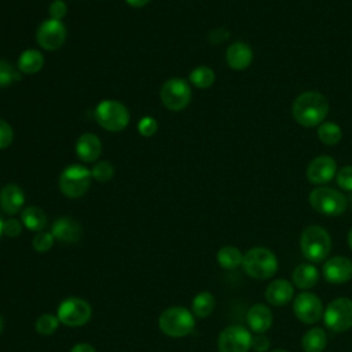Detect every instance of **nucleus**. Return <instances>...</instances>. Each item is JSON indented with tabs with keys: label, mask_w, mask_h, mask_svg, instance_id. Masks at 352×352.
Masks as SVG:
<instances>
[{
	"label": "nucleus",
	"mask_w": 352,
	"mask_h": 352,
	"mask_svg": "<svg viewBox=\"0 0 352 352\" xmlns=\"http://www.w3.org/2000/svg\"><path fill=\"white\" fill-rule=\"evenodd\" d=\"M293 118L301 126H316L319 125L329 113L327 99L315 91L302 92L298 95L292 107Z\"/></svg>",
	"instance_id": "nucleus-1"
},
{
	"label": "nucleus",
	"mask_w": 352,
	"mask_h": 352,
	"mask_svg": "<svg viewBox=\"0 0 352 352\" xmlns=\"http://www.w3.org/2000/svg\"><path fill=\"white\" fill-rule=\"evenodd\" d=\"M160 330L173 338L188 336L195 327V319L191 311L184 307H169L158 318Z\"/></svg>",
	"instance_id": "nucleus-2"
},
{
	"label": "nucleus",
	"mask_w": 352,
	"mask_h": 352,
	"mask_svg": "<svg viewBox=\"0 0 352 352\" xmlns=\"http://www.w3.org/2000/svg\"><path fill=\"white\" fill-rule=\"evenodd\" d=\"M300 248L302 256L311 263L323 261L331 249L329 232L320 226H308L300 238Z\"/></svg>",
	"instance_id": "nucleus-3"
},
{
	"label": "nucleus",
	"mask_w": 352,
	"mask_h": 352,
	"mask_svg": "<svg viewBox=\"0 0 352 352\" xmlns=\"http://www.w3.org/2000/svg\"><path fill=\"white\" fill-rule=\"evenodd\" d=\"M242 267L254 279H270L278 271L276 256L267 248H252L243 254Z\"/></svg>",
	"instance_id": "nucleus-4"
},
{
	"label": "nucleus",
	"mask_w": 352,
	"mask_h": 352,
	"mask_svg": "<svg viewBox=\"0 0 352 352\" xmlns=\"http://www.w3.org/2000/svg\"><path fill=\"white\" fill-rule=\"evenodd\" d=\"M96 122L110 132H120L129 124V111L118 100H102L95 109Z\"/></svg>",
	"instance_id": "nucleus-5"
},
{
	"label": "nucleus",
	"mask_w": 352,
	"mask_h": 352,
	"mask_svg": "<svg viewBox=\"0 0 352 352\" xmlns=\"http://www.w3.org/2000/svg\"><path fill=\"white\" fill-rule=\"evenodd\" d=\"M91 179V170L85 166L78 164L69 165L59 176V190L67 198H78L88 191Z\"/></svg>",
	"instance_id": "nucleus-6"
},
{
	"label": "nucleus",
	"mask_w": 352,
	"mask_h": 352,
	"mask_svg": "<svg viewBox=\"0 0 352 352\" xmlns=\"http://www.w3.org/2000/svg\"><path fill=\"white\" fill-rule=\"evenodd\" d=\"M311 206L324 216H338L346 209V198L342 192L330 187H318L309 194Z\"/></svg>",
	"instance_id": "nucleus-7"
},
{
	"label": "nucleus",
	"mask_w": 352,
	"mask_h": 352,
	"mask_svg": "<svg viewBox=\"0 0 352 352\" xmlns=\"http://www.w3.org/2000/svg\"><path fill=\"white\" fill-rule=\"evenodd\" d=\"M92 315L91 305L78 297H69L63 300L59 307L56 316L59 323L69 326V327H80L85 324Z\"/></svg>",
	"instance_id": "nucleus-8"
},
{
	"label": "nucleus",
	"mask_w": 352,
	"mask_h": 352,
	"mask_svg": "<svg viewBox=\"0 0 352 352\" xmlns=\"http://www.w3.org/2000/svg\"><path fill=\"white\" fill-rule=\"evenodd\" d=\"M323 320L326 327L336 333L352 327V300L346 297L333 300L324 309Z\"/></svg>",
	"instance_id": "nucleus-9"
},
{
	"label": "nucleus",
	"mask_w": 352,
	"mask_h": 352,
	"mask_svg": "<svg viewBox=\"0 0 352 352\" xmlns=\"http://www.w3.org/2000/svg\"><path fill=\"white\" fill-rule=\"evenodd\" d=\"M160 96L166 109L179 111L188 106L191 100V88L183 78H170L161 87Z\"/></svg>",
	"instance_id": "nucleus-10"
},
{
	"label": "nucleus",
	"mask_w": 352,
	"mask_h": 352,
	"mask_svg": "<svg viewBox=\"0 0 352 352\" xmlns=\"http://www.w3.org/2000/svg\"><path fill=\"white\" fill-rule=\"evenodd\" d=\"M220 352H248L252 348V334L242 326L226 327L217 341Z\"/></svg>",
	"instance_id": "nucleus-11"
},
{
	"label": "nucleus",
	"mask_w": 352,
	"mask_h": 352,
	"mask_svg": "<svg viewBox=\"0 0 352 352\" xmlns=\"http://www.w3.org/2000/svg\"><path fill=\"white\" fill-rule=\"evenodd\" d=\"M293 312L300 322L312 324L320 319L323 314V305L316 294L302 292L293 301Z\"/></svg>",
	"instance_id": "nucleus-12"
},
{
	"label": "nucleus",
	"mask_w": 352,
	"mask_h": 352,
	"mask_svg": "<svg viewBox=\"0 0 352 352\" xmlns=\"http://www.w3.org/2000/svg\"><path fill=\"white\" fill-rule=\"evenodd\" d=\"M66 34V28L62 21L47 19L37 28L36 41L44 50L55 51L65 43Z\"/></svg>",
	"instance_id": "nucleus-13"
},
{
	"label": "nucleus",
	"mask_w": 352,
	"mask_h": 352,
	"mask_svg": "<svg viewBox=\"0 0 352 352\" xmlns=\"http://www.w3.org/2000/svg\"><path fill=\"white\" fill-rule=\"evenodd\" d=\"M337 170V164L330 155L315 157L307 168V179L312 184L329 183Z\"/></svg>",
	"instance_id": "nucleus-14"
},
{
	"label": "nucleus",
	"mask_w": 352,
	"mask_h": 352,
	"mask_svg": "<svg viewBox=\"0 0 352 352\" xmlns=\"http://www.w3.org/2000/svg\"><path fill=\"white\" fill-rule=\"evenodd\" d=\"M322 274L329 283H345L352 278V260L345 256L330 257L323 264Z\"/></svg>",
	"instance_id": "nucleus-15"
},
{
	"label": "nucleus",
	"mask_w": 352,
	"mask_h": 352,
	"mask_svg": "<svg viewBox=\"0 0 352 352\" xmlns=\"http://www.w3.org/2000/svg\"><path fill=\"white\" fill-rule=\"evenodd\" d=\"M81 226L72 217H59L52 223L51 234L65 243H76L81 238Z\"/></svg>",
	"instance_id": "nucleus-16"
},
{
	"label": "nucleus",
	"mask_w": 352,
	"mask_h": 352,
	"mask_svg": "<svg viewBox=\"0 0 352 352\" xmlns=\"http://www.w3.org/2000/svg\"><path fill=\"white\" fill-rule=\"evenodd\" d=\"M294 296V286L286 279H275L265 289V300L275 307L286 305Z\"/></svg>",
	"instance_id": "nucleus-17"
},
{
	"label": "nucleus",
	"mask_w": 352,
	"mask_h": 352,
	"mask_svg": "<svg viewBox=\"0 0 352 352\" xmlns=\"http://www.w3.org/2000/svg\"><path fill=\"white\" fill-rule=\"evenodd\" d=\"M246 322L256 334H264L272 324V312L264 304H254L246 314Z\"/></svg>",
	"instance_id": "nucleus-18"
},
{
	"label": "nucleus",
	"mask_w": 352,
	"mask_h": 352,
	"mask_svg": "<svg viewBox=\"0 0 352 352\" xmlns=\"http://www.w3.org/2000/svg\"><path fill=\"white\" fill-rule=\"evenodd\" d=\"M25 204V194L16 184H7L0 191V208L4 213L12 216L21 210Z\"/></svg>",
	"instance_id": "nucleus-19"
},
{
	"label": "nucleus",
	"mask_w": 352,
	"mask_h": 352,
	"mask_svg": "<svg viewBox=\"0 0 352 352\" xmlns=\"http://www.w3.org/2000/svg\"><path fill=\"white\" fill-rule=\"evenodd\" d=\"M76 153L84 162H94L102 153V143L95 133H82L76 143Z\"/></svg>",
	"instance_id": "nucleus-20"
},
{
	"label": "nucleus",
	"mask_w": 352,
	"mask_h": 352,
	"mask_svg": "<svg viewBox=\"0 0 352 352\" xmlns=\"http://www.w3.org/2000/svg\"><path fill=\"white\" fill-rule=\"evenodd\" d=\"M253 59L252 48L245 43H234L227 48L226 60L227 65L234 70H243L246 69Z\"/></svg>",
	"instance_id": "nucleus-21"
},
{
	"label": "nucleus",
	"mask_w": 352,
	"mask_h": 352,
	"mask_svg": "<svg viewBox=\"0 0 352 352\" xmlns=\"http://www.w3.org/2000/svg\"><path fill=\"white\" fill-rule=\"evenodd\" d=\"M292 280H293V286H297L298 289H302V290L312 289L319 280V271L314 264L302 263L293 270Z\"/></svg>",
	"instance_id": "nucleus-22"
},
{
	"label": "nucleus",
	"mask_w": 352,
	"mask_h": 352,
	"mask_svg": "<svg viewBox=\"0 0 352 352\" xmlns=\"http://www.w3.org/2000/svg\"><path fill=\"white\" fill-rule=\"evenodd\" d=\"M44 65V56L37 50H26L18 59V70L23 74H36Z\"/></svg>",
	"instance_id": "nucleus-23"
},
{
	"label": "nucleus",
	"mask_w": 352,
	"mask_h": 352,
	"mask_svg": "<svg viewBox=\"0 0 352 352\" xmlns=\"http://www.w3.org/2000/svg\"><path fill=\"white\" fill-rule=\"evenodd\" d=\"M21 221L28 230L40 232L47 226V216L38 206H28L22 210Z\"/></svg>",
	"instance_id": "nucleus-24"
},
{
	"label": "nucleus",
	"mask_w": 352,
	"mask_h": 352,
	"mask_svg": "<svg viewBox=\"0 0 352 352\" xmlns=\"http://www.w3.org/2000/svg\"><path fill=\"white\" fill-rule=\"evenodd\" d=\"M216 307V300L212 293L201 292L191 301V312L199 319L208 318Z\"/></svg>",
	"instance_id": "nucleus-25"
},
{
	"label": "nucleus",
	"mask_w": 352,
	"mask_h": 352,
	"mask_svg": "<svg viewBox=\"0 0 352 352\" xmlns=\"http://www.w3.org/2000/svg\"><path fill=\"white\" fill-rule=\"evenodd\" d=\"M327 344V336L323 329L314 327L308 330L301 341L302 349L305 352H322L326 348Z\"/></svg>",
	"instance_id": "nucleus-26"
},
{
	"label": "nucleus",
	"mask_w": 352,
	"mask_h": 352,
	"mask_svg": "<svg viewBox=\"0 0 352 352\" xmlns=\"http://www.w3.org/2000/svg\"><path fill=\"white\" fill-rule=\"evenodd\" d=\"M217 263L224 270H235L242 265L243 254L235 246H224L217 252Z\"/></svg>",
	"instance_id": "nucleus-27"
},
{
	"label": "nucleus",
	"mask_w": 352,
	"mask_h": 352,
	"mask_svg": "<svg viewBox=\"0 0 352 352\" xmlns=\"http://www.w3.org/2000/svg\"><path fill=\"white\" fill-rule=\"evenodd\" d=\"M188 78H190V82L194 87L205 89V88H209V87L213 85L216 76H214V72L210 67H208V66H198V67L191 70Z\"/></svg>",
	"instance_id": "nucleus-28"
},
{
	"label": "nucleus",
	"mask_w": 352,
	"mask_h": 352,
	"mask_svg": "<svg viewBox=\"0 0 352 352\" xmlns=\"http://www.w3.org/2000/svg\"><path fill=\"white\" fill-rule=\"evenodd\" d=\"M318 138L326 146H334L341 140L342 132L336 122H323L318 128Z\"/></svg>",
	"instance_id": "nucleus-29"
},
{
	"label": "nucleus",
	"mask_w": 352,
	"mask_h": 352,
	"mask_svg": "<svg viewBox=\"0 0 352 352\" xmlns=\"http://www.w3.org/2000/svg\"><path fill=\"white\" fill-rule=\"evenodd\" d=\"M59 326V319L56 315H51V314H43L36 319L34 323V329L38 334L43 336H50L52 333H55V330Z\"/></svg>",
	"instance_id": "nucleus-30"
},
{
	"label": "nucleus",
	"mask_w": 352,
	"mask_h": 352,
	"mask_svg": "<svg viewBox=\"0 0 352 352\" xmlns=\"http://www.w3.org/2000/svg\"><path fill=\"white\" fill-rule=\"evenodd\" d=\"M21 80V72L16 70L10 62L0 59V88L8 87Z\"/></svg>",
	"instance_id": "nucleus-31"
},
{
	"label": "nucleus",
	"mask_w": 352,
	"mask_h": 352,
	"mask_svg": "<svg viewBox=\"0 0 352 352\" xmlns=\"http://www.w3.org/2000/svg\"><path fill=\"white\" fill-rule=\"evenodd\" d=\"M91 175H92V177L96 182L106 183V182H109L113 177L114 168H113V165L109 161H104V160L96 161L94 168H92V170H91Z\"/></svg>",
	"instance_id": "nucleus-32"
},
{
	"label": "nucleus",
	"mask_w": 352,
	"mask_h": 352,
	"mask_svg": "<svg viewBox=\"0 0 352 352\" xmlns=\"http://www.w3.org/2000/svg\"><path fill=\"white\" fill-rule=\"evenodd\" d=\"M54 235L48 231H40L33 238V249L37 253H47L54 246Z\"/></svg>",
	"instance_id": "nucleus-33"
},
{
	"label": "nucleus",
	"mask_w": 352,
	"mask_h": 352,
	"mask_svg": "<svg viewBox=\"0 0 352 352\" xmlns=\"http://www.w3.org/2000/svg\"><path fill=\"white\" fill-rule=\"evenodd\" d=\"M337 184L345 191H352V165H346L337 172Z\"/></svg>",
	"instance_id": "nucleus-34"
},
{
	"label": "nucleus",
	"mask_w": 352,
	"mask_h": 352,
	"mask_svg": "<svg viewBox=\"0 0 352 352\" xmlns=\"http://www.w3.org/2000/svg\"><path fill=\"white\" fill-rule=\"evenodd\" d=\"M138 129H139V133H140L142 136L150 138V136H153V135L157 132L158 124H157V121H155L153 117L146 116V117H143V118L139 121Z\"/></svg>",
	"instance_id": "nucleus-35"
},
{
	"label": "nucleus",
	"mask_w": 352,
	"mask_h": 352,
	"mask_svg": "<svg viewBox=\"0 0 352 352\" xmlns=\"http://www.w3.org/2000/svg\"><path fill=\"white\" fill-rule=\"evenodd\" d=\"M22 227H23L22 221H19V220H16L14 217L6 219L4 223H3V234H6L10 238H15V236L21 235Z\"/></svg>",
	"instance_id": "nucleus-36"
},
{
	"label": "nucleus",
	"mask_w": 352,
	"mask_h": 352,
	"mask_svg": "<svg viewBox=\"0 0 352 352\" xmlns=\"http://www.w3.org/2000/svg\"><path fill=\"white\" fill-rule=\"evenodd\" d=\"M14 139V131L11 125L0 118V150L7 148Z\"/></svg>",
	"instance_id": "nucleus-37"
},
{
	"label": "nucleus",
	"mask_w": 352,
	"mask_h": 352,
	"mask_svg": "<svg viewBox=\"0 0 352 352\" xmlns=\"http://www.w3.org/2000/svg\"><path fill=\"white\" fill-rule=\"evenodd\" d=\"M48 11H50L51 19L60 21V19L66 15V12H67V7H66L65 1H62V0H55V1H52V3L50 4Z\"/></svg>",
	"instance_id": "nucleus-38"
},
{
	"label": "nucleus",
	"mask_w": 352,
	"mask_h": 352,
	"mask_svg": "<svg viewBox=\"0 0 352 352\" xmlns=\"http://www.w3.org/2000/svg\"><path fill=\"white\" fill-rule=\"evenodd\" d=\"M252 348L256 352H267L270 349V340L264 334L252 336Z\"/></svg>",
	"instance_id": "nucleus-39"
},
{
	"label": "nucleus",
	"mask_w": 352,
	"mask_h": 352,
	"mask_svg": "<svg viewBox=\"0 0 352 352\" xmlns=\"http://www.w3.org/2000/svg\"><path fill=\"white\" fill-rule=\"evenodd\" d=\"M70 352H96L95 348L89 344H85V342H81V344H76Z\"/></svg>",
	"instance_id": "nucleus-40"
},
{
	"label": "nucleus",
	"mask_w": 352,
	"mask_h": 352,
	"mask_svg": "<svg viewBox=\"0 0 352 352\" xmlns=\"http://www.w3.org/2000/svg\"><path fill=\"white\" fill-rule=\"evenodd\" d=\"M131 7H135V8H139V7H143L146 6L150 0H125Z\"/></svg>",
	"instance_id": "nucleus-41"
},
{
	"label": "nucleus",
	"mask_w": 352,
	"mask_h": 352,
	"mask_svg": "<svg viewBox=\"0 0 352 352\" xmlns=\"http://www.w3.org/2000/svg\"><path fill=\"white\" fill-rule=\"evenodd\" d=\"M348 245H349V248H351V250H352V228H351L349 232H348Z\"/></svg>",
	"instance_id": "nucleus-42"
},
{
	"label": "nucleus",
	"mask_w": 352,
	"mask_h": 352,
	"mask_svg": "<svg viewBox=\"0 0 352 352\" xmlns=\"http://www.w3.org/2000/svg\"><path fill=\"white\" fill-rule=\"evenodd\" d=\"M3 223H4V219H3L1 214H0V235L3 234Z\"/></svg>",
	"instance_id": "nucleus-43"
},
{
	"label": "nucleus",
	"mask_w": 352,
	"mask_h": 352,
	"mask_svg": "<svg viewBox=\"0 0 352 352\" xmlns=\"http://www.w3.org/2000/svg\"><path fill=\"white\" fill-rule=\"evenodd\" d=\"M3 329H4V320H3V318H1V315H0V333L3 331Z\"/></svg>",
	"instance_id": "nucleus-44"
},
{
	"label": "nucleus",
	"mask_w": 352,
	"mask_h": 352,
	"mask_svg": "<svg viewBox=\"0 0 352 352\" xmlns=\"http://www.w3.org/2000/svg\"><path fill=\"white\" fill-rule=\"evenodd\" d=\"M272 352H287V351H285V349H275V351H272Z\"/></svg>",
	"instance_id": "nucleus-45"
}]
</instances>
